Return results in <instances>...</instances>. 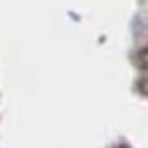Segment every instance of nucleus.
I'll return each mask as SVG.
<instances>
[{
    "label": "nucleus",
    "instance_id": "obj_1",
    "mask_svg": "<svg viewBox=\"0 0 148 148\" xmlns=\"http://www.w3.org/2000/svg\"><path fill=\"white\" fill-rule=\"evenodd\" d=\"M137 62H139V69H141L144 73H148V48H144V50L139 53Z\"/></svg>",
    "mask_w": 148,
    "mask_h": 148
}]
</instances>
